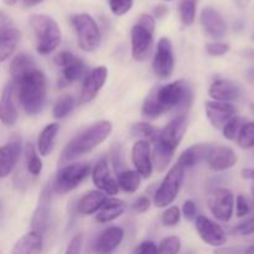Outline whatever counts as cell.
<instances>
[{"instance_id": "cell-48", "label": "cell", "mask_w": 254, "mask_h": 254, "mask_svg": "<svg viewBox=\"0 0 254 254\" xmlns=\"http://www.w3.org/2000/svg\"><path fill=\"white\" fill-rule=\"evenodd\" d=\"M134 254H159V247L151 241H144L135 248Z\"/></svg>"}, {"instance_id": "cell-25", "label": "cell", "mask_w": 254, "mask_h": 254, "mask_svg": "<svg viewBox=\"0 0 254 254\" xmlns=\"http://www.w3.org/2000/svg\"><path fill=\"white\" fill-rule=\"evenodd\" d=\"M212 146L207 144H196L184 150L179 158L178 164L184 169H191L197 164L202 163L203 160H208L210 154L212 151Z\"/></svg>"}, {"instance_id": "cell-37", "label": "cell", "mask_w": 254, "mask_h": 254, "mask_svg": "<svg viewBox=\"0 0 254 254\" xmlns=\"http://www.w3.org/2000/svg\"><path fill=\"white\" fill-rule=\"evenodd\" d=\"M141 113H143V117H145V118L148 119H156L164 114L163 108H161L160 104L156 102L153 93L149 94L145 98V101H144Z\"/></svg>"}, {"instance_id": "cell-8", "label": "cell", "mask_w": 254, "mask_h": 254, "mask_svg": "<svg viewBox=\"0 0 254 254\" xmlns=\"http://www.w3.org/2000/svg\"><path fill=\"white\" fill-rule=\"evenodd\" d=\"M207 206L213 217L221 222H228L236 207L235 196L228 189H215L208 195Z\"/></svg>"}, {"instance_id": "cell-46", "label": "cell", "mask_w": 254, "mask_h": 254, "mask_svg": "<svg viewBox=\"0 0 254 254\" xmlns=\"http://www.w3.org/2000/svg\"><path fill=\"white\" fill-rule=\"evenodd\" d=\"M77 60H78V57L74 56L72 52L62 51V52H60V54H57L56 56H55L54 61H55V64H57V66L64 68V67L69 66V64H72L73 62H76Z\"/></svg>"}, {"instance_id": "cell-23", "label": "cell", "mask_w": 254, "mask_h": 254, "mask_svg": "<svg viewBox=\"0 0 254 254\" xmlns=\"http://www.w3.org/2000/svg\"><path fill=\"white\" fill-rule=\"evenodd\" d=\"M15 91L12 83L6 84L1 92L0 101V118L4 126L12 127L17 122V109L15 106Z\"/></svg>"}, {"instance_id": "cell-10", "label": "cell", "mask_w": 254, "mask_h": 254, "mask_svg": "<svg viewBox=\"0 0 254 254\" xmlns=\"http://www.w3.org/2000/svg\"><path fill=\"white\" fill-rule=\"evenodd\" d=\"M175 67L173 44L168 37H161L156 45L155 56L153 61V69L156 76L161 79H166L173 74Z\"/></svg>"}, {"instance_id": "cell-5", "label": "cell", "mask_w": 254, "mask_h": 254, "mask_svg": "<svg viewBox=\"0 0 254 254\" xmlns=\"http://www.w3.org/2000/svg\"><path fill=\"white\" fill-rule=\"evenodd\" d=\"M71 22L76 31L78 46L86 52L96 51L102 41L101 30L96 20L89 14L82 12L72 15Z\"/></svg>"}, {"instance_id": "cell-12", "label": "cell", "mask_w": 254, "mask_h": 254, "mask_svg": "<svg viewBox=\"0 0 254 254\" xmlns=\"http://www.w3.org/2000/svg\"><path fill=\"white\" fill-rule=\"evenodd\" d=\"M20 34L19 30L11 24L10 19L5 16L4 12L0 15V61L4 62L12 56L19 45Z\"/></svg>"}, {"instance_id": "cell-19", "label": "cell", "mask_w": 254, "mask_h": 254, "mask_svg": "<svg viewBox=\"0 0 254 254\" xmlns=\"http://www.w3.org/2000/svg\"><path fill=\"white\" fill-rule=\"evenodd\" d=\"M200 22L206 34L212 39H221L227 32V25L220 11L215 7L206 6L200 15Z\"/></svg>"}, {"instance_id": "cell-60", "label": "cell", "mask_w": 254, "mask_h": 254, "mask_svg": "<svg viewBox=\"0 0 254 254\" xmlns=\"http://www.w3.org/2000/svg\"><path fill=\"white\" fill-rule=\"evenodd\" d=\"M169 1H170V0H169Z\"/></svg>"}, {"instance_id": "cell-32", "label": "cell", "mask_w": 254, "mask_h": 254, "mask_svg": "<svg viewBox=\"0 0 254 254\" xmlns=\"http://www.w3.org/2000/svg\"><path fill=\"white\" fill-rule=\"evenodd\" d=\"M88 76L87 74V66L81 59L77 60L69 66L62 68V81L64 84L73 83V82L79 81L82 78H86Z\"/></svg>"}, {"instance_id": "cell-27", "label": "cell", "mask_w": 254, "mask_h": 254, "mask_svg": "<svg viewBox=\"0 0 254 254\" xmlns=\"http://www.w3.org/2000/svg\"><path fill=\"white\" fill-rule=\"evenodd\" d=\"M41 252L42 235L31 231L15 243L11 254H41Z\"/></svg>"}, {"instance_id": "cell-44", "label": "cell", "mask_w": 254, "mask_h": 254, "mask_svg": "<svg viewBox=\"0 0 254 254\" xmlns=\"http://www.w3.org/2000/svg\"><path fill=\"white\" fill-rule=\"evenodd\" d=\"M236 216L240 218L246 217L251 213V203L245 195H238L236 198Z\"/></svg>"}, {"instance_id": "cell-16", "label": "cell", "mask_w": 254, "mask_h": 254, "mask_svg": "<svg viewBox=\"0 0 254 254\" xmlns=\"http://www.w3.org/2000/svg\"><path fill=\"white\" fill-rule=\"evenodd\" d=\"M205 112L211 126L216 129H223L226 124L236 117V107L232 103L218 101H207L205 103Z\"/></svg>"}, {"instance_id": "cell-7", "label": "cell", "mask_w": 254, "mask_h": 254, "mask_svg": "<svg viewBox=\"0 0 254 254\" xmlns=\"http://www.w3.org/2000/svg\"><path fill=\"white\" fill-rule=\"evenodd\" d=\"M93 169L88 163H73L59 170L55 180L54 190L56 193L64 195L74 190Z\"/></svg>"}, {"instance_id": "cell-29", "label": "cell", "mask_w": 254, "mask_h": 254, "mask_svg": "<svg viewBox=\"0 0 254 254\" xmlns=\"http://www.w3.org/2000/svg\"><path fill=\"white\" fill-rule=\"evenodd\" d=\"M126 212V203L119 198L108 197L103 208L97 213L96 221L98 223H108L121 217Z\"/></svg>"}, {"instance_id": "cell-51", "label": "cell", "mask_w": 254, "mask_h": 254, "mask_svg": "<svg viewBox=\"0 0 254 254\" xmlns=\"http://www.w3.org/2000/svg\"><path fill=\"white\" fill-rule=\"evenodd\" d=\"M246 248L243 247H220L213 254H245Z\"/></svg>"}, {"instance_id": "cell-54", "label": "cell", "mask_w": 254, "mask_h": 254, "mask_svg": "<svg viewBox=\"0 0 254 254\" xmlns=\"http://www.w3.org/2000/svg\"><path fill=\"white\" fill-rule=\"evenodd\" d=\"M24 1V5L26 7H31V6H36L37 4L42 2L44 0H22Z\"/></svg>"}, {"instance_id": "cell-42", "label": "cell", "mask_w": 254, "mask_h": 254, "mask_svg": "<svg viewBox=\"0 0 254 254\" xmlns=\"http://www.w3.org/2000/svg\"><path fill=\"white\" fill-rule=\"evenodd\" d=\"M134 0H109L111 11L117 16L126 15L133 7Z\"/></svg>"}, {"instance_id": "cell-30", "label": "cell", "mask_w": 254, "mask_h": 254, "mask_svg": "<svg viewBox=\"0 0 254 254\" xmlns=\"http://www.w3.org/2000/svg\"><path fill=\"white\" fill-rule=\"evenodd\" d=\"M117 181H118L121 190H123L127 193H134L140 186L141 175L136 170H124L118 173Z\"/></svg>"}, {"instance_id": "cell-1", "label": "cell", "mask_w": 254, "mask_h": 254, "mask_svg": "<svg viewBox=\"0 0 254 254\" xmlns=\"http://www.w3.org/2000/svg\"><path fill=\"white\" fill-rule=\"evenodd\" d=\"M15 96L20 106L29 116H36L42 111L46 101V77L40 68L30 69L11 79Z\"/></svg>"}, {"instance_id": "cell-43", "label": "cell", "mask_w": 254, "mask_h": 254, "mask_svg": "<svg viewBox=\"0 0 254 254\" xmlns=\"http://www.w3.org/2000/svg\"><path fill=\"white\" fill-rule=\"evenodd\" d=\"M232 233L238 236L254 235V216L253 217L246 218L245 221H242L237 226H235V228L232 230Z\"/></svg>"}, {"instance_id": "cell-20", "label": "cell", "mask_w": 254, "mask_h": 254, "mask_svg": "<svg viewBox=\"0 0 254 254\" xmlns=\"http://www.w3.org/2000/svg\"><path fill=\"white\" fill-rule=\"evenodd\" d=\"M21 138H12L0 148V176L6 178L12 173L21 155Z\"/></svg>"}, {"instance_id": "cell-34", "label": "cell", "mask_w": 254, "mask_h": 254, "mask_svg": "<svg viewBox=\"0 0 254 254\" xmlns=\"http://www.w3.org/2000/svg\"><path fill=\"white\" fill-rule=\"evenodd\" d=\"M26 168L27 171L31 174L32 176H39L42 171V160L39 155H37L36 149L34 148L31 143L26 145Z\"/></svg>"}, {"instance_id": "cell-15", "label": "cell", "mask_w": 254, "mask_h": 254, "mask_svg": "<svg viewBox=\"0 0 254 254\" xmlns=\"http://www.w3.org/2000/svg\"><path fill=\"white\" fill-rule=\"evenodd\" d=\"M107 77H108V69L106 66H98L92 69L91 73H88V76L84 78L78 103L87 104L93 101L106 83Z\"/></svg>"}, {"instance_id": "cell-39", "label": "cell", "mask_w": 254, "mask_h": 254, "mask_svg": "<svg viewBox=\"0 0 254 254\" xmlns=\"http://www.w3.org/2000/svg\"><path fill=\"white\" fill-rule=\"evenodd\" d=\"M237 144L242 149L254 148V122H247L243 126L237 138Z\"/></svg>"}, {"instance_id": "cell-40", "label": "cell", "mask_w": 254, "mask_h": 254, "mask_svg": "<svg viewBox=\"0 0 254 254\" xmlns=\"http://www.w3.org/2000/svg\"><path fill=\"white\" fill-rule=\"evenodd\" d=\"M159 254H179L181 251V240L178 236H168L159 243Z\"/></svg>"}, {"instance_id": "cell-31", "label": "cell", "mask_w": 254, "mask_h": 254, "mask_svg": "<svg viewBox=\"0 0 254 254\" xmlns=\"http://www.w3.org/2000/svg\"><path fill=\"white\" fill-rule=\"evenodd\" d=\"M36 66V62L32 59L31 56L26 54H19L12 59V61L10 62V76L11 79L16 78L20 74L25 73V72L30 71V69L35 68Z\"/></svg>"}, {"instance_id": "cell-41", "label": "cell", "mask_w": 254, "mask_h": 254, "mask_svg": "<svg viewBox=\"0 0 254 254\" xmlns=\"http://www.w3.org/2000/svg\"><path fill=\"white\" fill-rule=\"evenodd\" d=\"M181 220V211L178 206H170L164 211L161 216V222L166 227H174L178 225Z\"/></svg>"}, {"instance_id": "cell-35", "label": "cell", "mask_w": 254, "mask_h": 254, "mask_svg": "<svg viewBox=\"0 0 254 254\" xmlns=\"http://www.w3.org/2000/svg\"><path fill=\"white\" fill-rule=\"evenodd\" d=\"M196 6L197 0H181L179 11H180V19L185 26H191L196 19Z\"/></svg>"}, {"instance_id": "cell-26", "label": "cell", "mask_w": 254, "mask_h": 254, "mask_svg": "<svg viewBox=\"0 0 254 254\" xmlns=\"http://www.w3.org/2000/svg\"><path fill=\"white\" fill-rule=\"evenodd\" d=\"M107 195L99 190L89 191L86 195L82 196L77 202V211L83 216L98 213L103 208L107 201Z\"/></svg>"}, {"instance_id": "cell-24", "label": "cell", "mask_w": 254, "mask_h": 254, "mask_svg": "<svg viewBox=\"0 0 254 254\" xmlns=\"http://www.w3.org/2000/svg\"><path fill=\"white\" fill-rule=\"evenodd\" d=\"M51 195H50L49 189H44L39 198V205H37L36 211L34 213V217L31 221L32 231L39 232L42 235L46 232L47 226H49L50 220V201H51Z\"/></svg>"}, {"instance_id": "cell-22", "label": "cell", "mask_w": 254, "mask_h": 254, "mask_svg": "<svg viewBox=\"0 0 254 254\" xmlns=\"http://www.w3.org/2000/svg\"><path fill=\"white\" fill-rule=\"evenodd\" d=\"M237 154H236V151L232 148L226 145H220L215 146L212 149L207 164L211 170L221 173V171L232 169L237 164Z\"/></svg>"}, {"instance_id": "cell-38", "label": "cell", "mask_w": 254, "mask_h": 254, "mask_svg": "<svg viewBox=\"0 0 254 254\" xmlns=\"http://www.w3.org/2000/svg\"><path fill=\"white\" fill-rule=\"evenodd\" d=\"M246 123H247L246 118L236 116L235 118L231 119V121L226 124L225 128L222 129L223 136H225L227 140H235V139L238 138V135H240L241 130H242L243 126H245Z\"/></svg>"}, {"instance_id": "cell-36", "label": "cell", "mask_w": 254, "mask_h": 254, "mask_svg": "<svg viewBox=\"0 0 254 254\" xmlns=\"http://www.w3.org/2000/svg\"><path fill=\"white\" fill-rule=\"evenodd\" d=\"M74 98L71 96H64L61 99L56 102V104L54 106L52 109V114H54V118L56 119H62L64 117H67L68 114L72 113V111L74 109Z\"/></svg>"}, {"instance_id": "cell-58", "label": "cell", "mask_w": 254, "mask_h": 254, "mask_svg": "<svg viewBox=\"0 0 254 254\" xmlns=\"http://www.w3.org/2000/svg\"><path fill=\"white\" fill-rule=\"evenodd\" d=\"M248 76L251 77V79H254V68H252L250 72H248Z\"/></svg>"}, {"instance_id": "cell-18", "label": "cell", "mask_w": 254, "mask_h": 254, "mask_svg": "<svg viewBox=\"0 0 254 254\" xmlns=\"http://www.w3.org/2000/svg\"><path fill=\"white\" fill-rule=\"evenodd\" d=\"M124 240V231L119 226H111L99 233L93 245L96 254H112Z\"/></svg>"}, {"instance_id": "cell-33", "label": "cell", "mask_w": 254, "mask_h": 254, "mask_svg": "<svg viewBox=\"0 0 254 254\" xmlns=\"http://www.w3.org/2000/svg\"><path fill=\"white\" fill-rule=\"evenodd\" d=\"M131 134L138 138H143L144 140H148L150 143H154L160 135V131L155 127L150 126L149 123H136L131 127Z\"/></svg>"}, {"instance_id": "cell-2", "label": "cell", "mask_w": 254, "mask_h": 254, "mask_svg": "<svg viewBox=\"0 0 254 254\" xmlns=\"http://www.w3.org/2000/svg\"><path fill=\"white\" fill-rule=\"evenodd\" d=\"M113 126L109 121H99L72 139L62 151V163L73 161L101 145L112 134Z\"/></svg>"}, {"instance_id": "cell-57", "label": "cell", "mask_w": 254, "mask_h": 254, "mask_svg": "<svg viewBox=\"0 0 254 254\" xmlns=\"http://www.w3.org/2000/svg\"><path fill=\"white\" fill-rule=\"evenodd\" d=\"M16 1L17 0H4L5 4H7V5H14Z\"/></svg>"}, {"instance_id": "cell-14", "label": "cell", "mask_w": 254, "mask_h": 254, "mask_svg": "<svg viewBox=\"0 0 254 254\" xmlns=\"http://www.w3.org/2000/svg\"><path fill=\"white\" fill-rule=\"evenodd\" d=\"M131 161H133L135 170L141 175V178H150L154 168L150 141L139 139L134 143L133 149H131Z\"/></svg>"}, {"instance_id": "cell-13", "label": "cell", "mask_w": 254, "mask_h": 254, "mask_svg": "<svg viewBox=\"0 0 254 254\" xmlns=\"http://www.w3.org/2000/svg\"><path fill=\"white\" fill-rule=\"evenodd\" d=\"M154 31L136 22L131 27V56L135 61H144L150 55L153 46Z\"/></svg>"}, {"instance_id": "cell-17", "label": "cell", "mask_w": 254, "mask_h": 254, "mask_svg": "<svg viewBox=\"0 0 254 254\" xmlns=\"http://www.w3.org/2000/svg\"><path fill=\"white\" fill-rule=\"evenodd\" d=\"M92 181H93L94 186L106 195L116 196L118 193V181L112 178L108 161L106 159L99 160L93 168V170H92Z\"/></svg>"}, {"instance_id": "cell-21", "label": "cell", "mask_w": 254, "mask_h": 254, "mask_svg": "<svg viewBox=\"0 0 254 254\" xmlns=\"http://www.w3.org/2000/svg\"><path fill=\"white\" fill-rule=\"evenodd\" d=\"M208 94L213 101L231 102L238 101L242 96V88L238 83L231 79H216L208 88Z\"/></svg>"}, {"instance_id": "cell-9", "label": "cell", "mask_w": 254, "mask_h": 254, "mask_svg": "<svg viewBox=\"0 0 254 254\" xmlns=\"http://www.w3.org/2000/svg\"><path fill=\"white\" fill-rule=\"evenodd\" d=\"M186 129H188V118L184 114H180V116L175 117L160 131V135L154 141V144L175 154L176 148L180 145L181 140L185 135Z\"/></svg>"}, {"instance_id": "cell-6", "label": "cell", "mask_w": 254, "mask_h": 254, "mask_svg": "<svg viewBox=\"0 0 254 254\" xmlns=\"http://www.w3.org/2000/svg\"><path fill=\"white\" fill-rule=\"evenodd\" d=\"M184 175H185V169L178 163L169 170L154 195V203L156 207H170L180 192Z\"/></svg>"}, {"instance_id": "cell-45", "label": "cell", "mask_w": 254, "mask_h": 254, "mask_svg": "<svg viewBox=\"0 0 254 254\" xmlns=\"http://www.w3.org/2000/svg\"><path fill=\"white\" fill-rule=\"evenodd\" d=\"M206 51L211 56H223L230 51V46L225 42L215 41V42H208L206 45Z\"/></svg>"}, {"instance_id": "cell-49", "label": "cell", "mask_w": 254, "mask_h": 254, "mask_svg": "<svg viewBox=\"0 0 254 254\" xmlns=\"http://www.w3.org/2000/svg\"><path fill=\"white\" fill-rule=\"evenodd\" d=\"M131 208L138 213L146 212L150 208V200L148 197H145V196H140V197H138L134 201L133 205H131Z\"/></svg>"}, {"instance_id": "cell-11", "label": "cell", "mask_w": 254, "mask_h": 254, "mask_svg": "<svg viewBox=\"0 0 254 254\" xmlns=\"http://www.w3.org/2000/svg\"><path fill=\"white\" fill-rule=\"evenodd\" d=\"M196 231L201 240L212 247H222L227 242V235L218 223L206 216H197L195 220Z\"/></svg>"}, {"instance_id": "cell-59", "label": "cell", "mask_w": 254, "mask_h": 254, "mask_svg": "<svg viewBox=\"0 0 254 254\" xmlns=\"http://www.w3.org/2000/svg\"><path fill=\"white\" fill-rule=\"evenodd\" d=\"M251 191H252V196H253V201H254V183L252 185V189H251Z\"/></svg>"}, {"instance_id": "cell-28", "label": "cell", "mask_w": 254, "mask_h": 254, "mask_svg": "<svg viewBox=\"0 0 254 254\" xmlns=\"http://www.w3.org/2000/svg\"><path fill=\"white\" fill-rule=\"evenodd\" d=\"M59 123H50L41 130L37 136V151L41 156H47L52 153L59 134Z\"/></svg>"}, {"instance_id": "cell-4", "label": "cell", "mask_w": 254, "mask_h": 254, "mask_svg": "<svg viewBox=\"0 0 254 254\" xmlns=\"http://www.w3.org/2000/svg\"><path fill=\"white\" fill-rule=\"evenodd\" d=\"M29 24L36 40V51L49 55L61 44L62 32L54 17L46 14H35L29 17Z\"/></svg>"}, {"instance_id": "cell-53", "label": "cell", "mask_w": 254, "mask_h": 254, "mask_svg": "<svg viewBox=\"0 0 254 254\" xmlns=\"http://www.w3.org/2000/svg\"><path fill=\"white\" fill-rule=\"evenodd\" d=\"M242 178L246 179V180H251L254 183V169L251 168H246L242 170Z\"/></svg>"}, {"instance_id": "cell-56", "label": "cell", "mask_w": 254, "mask_h": 254, "mask_svg": "<svg viewBox=\"0 0 254 254\" xmlns=\"http://www.w3.org/2000/svg\"><path fill=\"white\" fill-rule=\"evenodd\" d=\"M245 254H254V243L253 245L248 246V247H246Z\"/></svg>"}, {"instance_id": "cell-3", "label": "cell", "mask_w": 254, "mask_h": 254, "mask_svg": "<svg viewBox=\"0 0 254 254\" xmlns=\"http://www.w3.org/2000/svg\"><path fill=\"white\" fill-rule=\"evenodd\" d=\"M151 93L160 104L164 113L170 111H186L190 109L193 102V89L185 79L171 82L163 87L154 89Z\"/></svg>"}, {"instance_id": "cell-47", "label": "cell", "mask_w": 254, "mask_h": 254, "mask_svg": "<svg viewBox=\"0 0 254 254\" xmlns=\"http://www.w3.org/2000/svg\"><path fill=\"white\" fill-rule=\"evenodd\" d=\"M82 246H83V237L82 235H76L67 246L64 254H82Z\"/></svg>"}, {"instance_id": "cell-55", "label": "cell", "mask_w": 254, "mask_h": 254, "mask_svg": "<svg viewBox=\"0 0 254 254\" xmlns=\"http://www.w3.org/2000/svg\"><path fill=\"white\" fill-rule=\"evenodd\" d=\"M235 1H236V5H237L238 7H241V9H245V7L248 5V2H250V0H235Z\"/></svg>"}, {"instance_id": "cell-50", "label": "cell", "mask_w": 254, "mask_h": 254, "mask_svg": "<svg viewBox=\"0 0 254 254\" xmlns=\"http://www.w3.org/2000/svg\"><path fill=\"white\" fill-rule=\"evenodd\" d=\"M183 215L188 220H196V203L192 200H188L183 205Z\"/></svg>"}, {"instance_id": "cell-52", "label": "cell", "mask_w": 254, "mask_h": 254, "mask_svg": "<svg viewBox=\"0 0 254 254\" xmlns=\"http://www.w3.org/2000/svg\"><path fill=\"white\" fill-rule=\"evenodd\" d=\"M168 12H169V9L165 6V5H158V6H155V9H154L155 17H159V19H161V17L165 16Z\"/></svg>"}]
</instances>
